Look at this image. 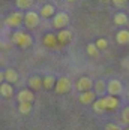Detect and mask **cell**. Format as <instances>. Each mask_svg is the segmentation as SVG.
<instances>
[{"label":"cell","mask_w":129,"mask_h":130,"mask_svg":"<svg viewBox=\"0 0 129 130\" xmlns=\"http://www.w3.org/2000/svg\"><path fill=\"white\" fill-rule=\"evenodd\" d=\"M39 23H41V15H39V12L27 11L24 13V24H26L27 28H35V27L39 26Z\"/></svg>","instance_id":"4"},{"label":"cell","mask_w":129,"mask_h":130,"mask_svg":"<svg viewBox=\"0 0 129 130\" xmlns=\"http://www.w3.org/2000/svg\"><path fill=\"white\" fill-rule=\"evenodd\" d=\"M17 100H18V103L20 102H33L35 100V93L30 90V88H23L21 91H18V94H17Z\"/></svg>","instance_id":"8"},{"label":"cell","mask_w":129,"mask_h":130,"mask_svg":"<svg viewBox=\"0 0 129 130\" xmlns=\"http://www.w3.org/2000/svg\"><path fill=\"white\" fill-rule=\"evenodd\" d=\"M18 79H20V76H18V72H17L15 69L9 67V69L5 70V81H6V82L15 84V82H18Z\"/></svg>","instance_id":"12"},{"label":"cell","mask_w":129,"mask_h":130,"mask_svg":"<svg viewBox=\"0 0 129 130\" xmlns=\"http://www.w3.org/2000/svg\"><path fill=\"white\" fill-rule=\"evenodd\" d=\"M125 130H129V127H126V129H125Z\"/></svg>","instance_id":"31"},{"label":"cell","mask_w":129,"mask_h":130,"mask_svg":"<svg viewBox=\"0 0 129 130\" xmlns=\"http://www.w3.org/2000/svg\"><path fill=\"white\" fill-rule=\"evenodd\" d=\"M66 2H69V3H74V2H77V0H66Z\"/></svg>","instance_id":"30"},{"label":"cell","mask_w":129,"mask_h":130,"mask_svg":"<svg viewBox=\"0 0 129 130\" xmlns=\"http://www.w3.org/2000/svg\"><path fill=\"white\" fill-rule=\"evenodd\" d=\"M39 15L42 17V18H53L54 15H56V6L51 5V3H45L42 8H41V11H39Z\"/></svg>","instance_id":"10"},{"label":"cell","mask_w":129,"mask_h":130,"mask_svg":"<svg viewBox=\"0 0 129 130\" xmlns=\"http://www.w3.org/2000/svg\"><path fill=\"white\" fill-rule=\"evenodd\" d=\"M12 42L15 45H18L20 48H23V50H26V48H30L32 46V43H33V38H32V35H29L26 31H14L12 35Z\"/></svg>","instance_id":"1"},{"label":"cell","mask_w":129,"mask_h":130,"mask_svg":"<svg viewBox=\"0 0 129 130\" xmlns=\"http://www.w3.org/2000/svg\"><path fill=\"white\" fill-rule=\"evenodd\" d=\"M107 93L111 96H120L123 93V84L119 79H110L107 82Z\"/></svg>","instance_id":"6"},{"label":"cell","mask_w":129,"mask_h":130,"mask_svg":"<svg viewBox=\"0 0 129 130\" xmlns=\"http://www.w3.org/2000/svg\"><path fill=\"white\" fill-rule=\"evenodd\" d=\"M122 121H123V124H128L129 126V106H126L122 111Z\"/></svg>","instance_id":"26"},{"label":"cell","mask_w":129,"mask_h":130,"mask_svg":"<svg viewBox=\"0 0 129 130\" xmlns=\"http://www.w3.org/2000/svg\"><path fill=\"white\" fill-rule=\"evenodd\" d=\"M72 84H71V79L66 78V76H60L59 79H56V85H54V90L57 94H66L68 91L71 90Z\"/></svg>","instance_id":"5"},{"label":"cell","mask_w":129,"mask_h":130,"mask_svg":"<svg viewBox=\"0 0 129 130\" xmlns=\"http://www.w3.org/2000/svg\"><path fill=\"white\" fill-rule=\"evenodd\" d=\"M42 85H44V88H47V90L54 88V85H56V78H54L53 75L44 76V78H42Z\"/></svg>","instance_id":"21"},{"label":"cell","mask_w":129,"mask_h":130,"mask_svg":"<svg viewBox=\"0 0 129 130\" xmlns=\"http://www.w3.org/2000/svg\"><path fill=\"white\" fill-rule=\"evenodd\" d=\"M128 99H129V91H128Z\"/></svg>","instance_id":"32"},{"label":"cell","mask_w":129,"mask_h":130,"mask_svg":"<svg viewBox=\"0 0 129 130\" xmlns=\"http://www.w3.org/2000/svg\"><path fill=\"white\" fill-rule=\"evenodd\" d=\"M105 130H122L117 124H113V123H108L107 126H105Z\"/></svg>","instance_id":"28"},{"label":"cell","mask_w":129,"mask_h":130,"mask_svg":"<svg viewBox=\"0 0 129 130\" xmlns=\"http://www.w3.org/2000/svg\"><path fill=\"white\" fill-rule=\"evenodd\" d=\"M86 51H87V54H89L90 57H93V58L99 57V48L96 46V43H89L87 48H86Z\"/></svg>","instance_id":"24"},{"label":"cell","mask_w":129,"mask_h":130,"mask_svg":"<svg viewBox=\"0 0 129 130\" xmlns=\"http://www.w3.org/2000/svg\"><path fill=\"white\" fill-rule=\"evenodd\" d=\"M15 5L21 11H26V9H30L35 5V0H15Z\"/></svg>","instance_id":"22"},{"label":"cell","mask_w":129,"mask_h":130,"mask_svg":"<svg viewBox=\"0 0 129 130\" xmlns=\"http://www.w3.org/2000/svg\"><path fill=\"white\" fill-rule=\"evenodd\" d=\"M114 24L116 26H126L128 24V15L125 12H117L114 15Z\"/></svg>","instance_id":"20"},{"label":"cell","mask_w":129,"mask_h":130,"mask_svg":"<svg viewBox=\"0 0 129 130\" xmlns=\"http://www.w3.org/2000/svg\"><path fill=\"white\" fill-rule=\"evenodd\" d=\"M93 88H95V93H96L98 96L104 97V94L107 93V82H105L104 79H98V81L93 84Z\"/></svg>","instance_id":"17"},{"label":"cell","mask_w":129,"mask_h":130,"mask_svg":"<svg viewBox=\"0 0 129 130\" xmlns=\"http://www.w3.org/2000/svg\"><path fill=\"white\" fill-rule=\"evenodd\" d=\"M93 109H95V112H105L107 111V105H105V99L104 97H99V99H96L95 102H93Z\"/></svg>","instance_id":"19"},{"label":"cell","mask_w":129,"mask_h":130,"mask_svg":"<svg viewBox=\"0 0 129 130\" xmlns=\"http://www.w3.org/2000/svg\"><path fill=\"white\" fill-rule=\"evenodd\" d=\"M18 111L23 115H29L32 112V103L30 102H20L18 103Z\"/></svg>","instance_id":"23"},{"label":"cell","mask_w":129,"mask_h":130,"mask_svg":"<svg viewBox=\"0 0 129 130\" xmlns=\"http://www.w3.org/2000/svg\"><path fill=\"white\" fill-rule=\"evenodd\" d=\"M95 43H96V46L99 48V51H102V50H107V48H108V40L104 39V38H99Z\"/></svg>","instance_id":"25"},{"label":"cell","mask_w":129,"mask_h":130,"mask_svg":"<svg viewBox=\"0 0 129 130\" xmlns=\"http://www.w3.org/2000/svg\"><path fill=\"white\" fill-rule=\"evenodd\" d=\"M93 84H95V82H93L89 76H81V78L77 81V85H75V87H77L78 91L83 93V91L92 90V88H93Z\"/></svg>","instance_id":"7"},{"label":"cell","mask_w":129,"mask_h":130,"mask_svg":"<svg viewBox=\"0 0 129 130\" xmlns=\"http://www.w3.org/2000/svg\"><path fill=\"white\" fill-rule=\"evenodd\" d=\"M104 99H105V105H107V109H111V111H114L119 108V99H117V96H111V94H108V96H104Z\"/></svg>","instance_id":"13"},{"label":"cell","mask_w":129,"mask_h":130,"mask_svg":"<svg viewBox=\"0 0 129 130\" xmlns=\"http://www.w3.org/2000/svg\"><path fill=\"white\" fill-rule=\"evenodd\" d=\"M69 15L66 12H56V15L53 17V27L57 28V30H62V28H66L68 24H69Z\"/></svg>","instance_id":"3"},{"label":"cell","mask_w":129,"mask_h":130,"mask_svg":"<svg viewBox=\"0 0 129 130\" xmlns=\"http://www.w3.org/2000/svg\"><path fill=\"white\" fill-rule=\"evenodd\" d=\"M111 2H113V5L116 8H125L126 3H128V0H111Z\"/></svg>","instance_id":"27"},{"label":"cell","mask_w":129,"mask_h":130,"mask_svg":"<svg viewBox=\"0 0 129 130\" xmlns=\"http://www.w3.org/2000/svg\"><path fill=\"white\" fill-rule=\"evenodd\" d=\"M96 93L95 91H92V90H89V91H83L81 94H80V97H78V100H80V103H83V105H90V103H93L95 100H96Z\"/></svg>","instance_id":"9"},{"label":"cell","mask_w":129,"mask_h":130,"mask_svg":"<svg viewBox=\"0 0 129 130\" xmlns=\"http://www.w3.org/2000/svg\"><path fill=\"white\" fill-rule=\"evenodd\" d=\"M57 43H59V40H57V35H54V33H48V35L44 36V45H45V46H48V48H56Z\"/></svg>","instance_id":"15"},{"label":"cell","mask_w":129,"mask_h":130,"mask_svg":"<svg viewBox=\"0 0 129 130\" xmlns=\"http://www.w3.org/2000/svg\"><path fill=\"white\" fill-rule=\"evenodd\" d=\"M0 94L3 96V97H12L14 94V87L12 84H9V82H2L0 84Z\"/></svg>","instance_id":"18"},{"label":"cell","mask_w":129,"mask_h":130,"mask_svg":"<svg viewBox=\"0 0 129 130\" xmlns=\"http://www.w3.org/2000/svg\"><path fill=\"white\" fill-rule=\"evenodd\" d=\"M23 23H24V13L20 12V11L9 13L5 20V24L11 28H18V27L23 26Z\"/></svg>","instance_id":"2"},{"label":"cell","mask_w":129,"mask_h":130,"mask_svg":"<svg viewBox=\"0 0 129 130\" xmlns=\"http://www.w3.org/2000/svg\"><path fill=\"white\" fill-rule=\"evenodd\" d=\"M116 40H117V43H120V45L129 43V30H126V28L119 30L116 35Z\"/></svg>","instance_id":"14"},{"label":"cell","mask_w":129,"mask_h":130,"mask_svg":"<svg viewBox=\"0 0 129 130\" xmlns=\"http://www.w3.org/2000/svg\"><path fill=\"white\" fill-rule=\"evenodd\" d=\"M29 87H30L32 90H35V91L41 90V88L44 87V85H42V78L38 76V75L30 76V78H29Z\"/></svg>","instance_id":"16"},{"label":"cell","mask_w":129,"mask_h":130,"mask_svg":"<svg viewBox=\"0 0 129 130\" xmlns=\"http://www.w3.org/2000/svg\"><path fill=\"white\" fill-rule=\"evenodd\" d=\"M72 31L71 30H68V28H62V30H59V33H57V40H59V43H62V45H66V43H69L71 40H72Z\"/></svg>","instance_id":"11"},{"label":"cell","mask_w":129,"mask_h":130,"mask_svg":"<svg viewBox=\"0 0 129 130\" xmlns=\"http://www.w3.org/2000/svg\"><path fill=\"white\" fill-rule=\"evenodd\" d=\"M2 82H5V72L0 70V84H2Z\"/></svg>","instance_id":"29"},{"label":"cell","mask_w":129,"mask_h":130,"mask_svg":"<svg viewBox=\"0 0 129 130\" xmlns=\"http://www.w3.org/2000/svg\"><path fill=\"white\" fill-rule=\"evenodd\" d=\"M0 48H2V42H0Z\"/></svg>","instance_id":"33"}]
</instances>
